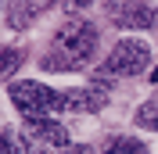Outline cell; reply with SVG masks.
<instances>
[{"label":"cell","instance_id":"8","mask_svg":"<svg viewBox=\"0 0 158 154\" xmlns=\"http://www.w3.org/2000/svg\"><path fill=\"white\" fill-rule=\"evenodd\" d=\"M137 122H140V125H151V129H158V97H151L148 104L137 111Z\"/></svg>","mask_w":158,"mask_h":154},{"label":"cell","instance_id":"3","mask_svg":"<svg viewBox=\"0 0 158 154\" xmlns=\"http://www.w3.org/2000/svg\"><path fill=\"white\" fill-rule=\"evenodd\" d=\"M148 61H151L148 43H140V39H118L115 50L104 61V72H111V75H137V72L148 68Z\"/></svg>","mask_w":158,"mask_h":154},{"label":"cell","instance_id":"1","mask_svg":"<svg viewBox=\"0 0 158 154\" xmlns=\"http://www.w3.org/2000/svg\"><path fill=\"white\" fill-rule=\"evenodd\" d=\"M97 50V29L90 25L86 18H69L54 36V54L43 58L47 68H61V72H72V68L86 65Z\"/></svg>","mask_w":158,"mask_h":154},{"label":"cell","instance_id":"7","mask_svg":"<svg viewBox=\"0 0 158 154\" xmlns=\"http://www.w3.org/2000/svg\"><path fill=\"white\" fill-rule=\"evenodd\" d=\"M18 65H22V54L15 47H0V79H7L11 72H18Z\"/></svg>","mask_w":158,"mask_h":154},{"label":"cell","instance_id":"13","mask_svg":"<svg viewBox=\"0 0 158 154\" xmlns=\"http://www.w3.org/2000/svg\"><path fill=\"white\" fill-rule=\"evenodd\" d=\"M151 83H158V68H155V72H151Z\"/></svg>","mask_w":158,"mask_h":154},{"label":"cell","instance_id":"14","mask_svg":"<svg viewBox=\"0 0 158 154\" xmlns=\"http://www.w3.org/2000/svg\"><path fill=\"white\" fill-rule=\"evenodd\" d=\"M155 25H158V22H155Z\"/></svg>","mask_w":158,"mask_h":154},{"label":"cell","instance_id":"2","mask_svg":"<svg viewBox=\"0 0 158 154\" xmlns=\"http://www.w3.org/2000/svg\"><path fill=\"white\" fill-rule=\"evenodd\" d=\"M7 93H11L15 107H18L25 118H43V115H50V111L65 107V93L43 86V83H36V79H15V83L7 86Z\"/></svg>","mask_w":158,"mask_h":154},{"label":"cell","instance_id":"10","mask_svg":"<svg viewBox=\"0 0 158 154\" xmlns=\"http://www.w3.org/2000/svg\"><path fill=\"white\" fill-rule=\"evenodd\" d=\"M86 4H94V0H61L65 11H79V7H86Z\"/></svg>","mask_w":158,"mask_h":154},{"label":"cell","instance_id":"11","mask_svg":"<svg viewBox=\"0 0 158 154\" xmlns=\"http://www.w3.org/2000/svg\"><path fill=\"white\" fill-rule=\"evenodd\" d=\"M0 154H22V151H18L15 144H11L7 136H0Z\"/></svg>","mask_w":158,"mask_h":154},{"label":"cell","instance_id":"9","mask_svg":"<svg viewBox=\"0 0 158 154\" xmlns=\"http://www.w3.org/2000/svg\"><path fill=\"white\" fill-rule=\"evenodd\" d=\"M108 154H148V151H144L137 140H115V144L108 147Z\"/></svg>","mask_w":158,"mask_h":154},{"label":"cell","instance_id":"4","mask_svg":"<svg viewBox=\"0 0 158 154\" xmlns=\"http://www.w3.org/2000/svg\"><path fill=\"white\" fill-rule=\"evenodd\" d=\"M108 14L115 25H126V29H148L155 25V11L140 0H108Z\"/></svg>","mask_w":158,"mask_h":154},{"label":"cell","instance_id":"6","mask_svg":"<svg viewBox=\"0 0 158 154\" xmlns=\"http://www.w3.org/2000/svg\"><path fill=\"white\" fill-rule=\"evenodd\" d=\"M104 100H108V97L101 93L97 86H90V90H72V93H65V107H72V111H101V107H104Z\"/></svg>","mask_w":158,"mask_h":154},{"label":"cell","instance_id":"5","mask_svg":"<svg viewBox=\"0 0 158 154\" xmlns=\"http://www.w3.org/2000/svg\"><path fill=\"white\" fill-rule=\"evenodd\" d=\"M29 133L36 136L40 144H50V147H69V129L61 122H54L50 115L43 118H29Z\"/></svg>","mask_w":158,"mask_h":154},{"label":"cell","instance_id":"12","mask_svg":"<svg viewBox=\"0 0 158 154\" xmlns=\"http://www.w3.org/2000/svg\"><path fill=\"white\" fill-rule=\"evenodd\" d=\"M61 151H65V154H90V147H83V144L72 147V144H69V147H61Z\"/></svg>","mask_w":158,"mask_h":154}]
</instances>
